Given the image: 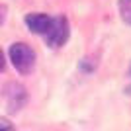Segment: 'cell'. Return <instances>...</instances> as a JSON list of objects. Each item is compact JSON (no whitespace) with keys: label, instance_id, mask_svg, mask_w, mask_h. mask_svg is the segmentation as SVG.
Returning <instances> with one entry per match:
<instances>
[{"label":"cell","instance_id":"ba28073f","mask_svg":"<svg viewBox=\"0 0 131 131\" xmlns=\"http://www.w3.org/2000/svg\"><path fill=\"white\" fill-rule=\"evenodd\" d=\"M127 90H129V92H131V86H129V88H127Z\"/></svg>","mask_w":131,"mask_h":131},{"label":"cell","instance_id":"6da1fadb","mask_svg":"<svg viewBox=\"0 0 131 131\" xmlns=\"http://www.w3.org/2000/svg\"><path fill=\"white\" fill-rule=\"evenodd\" d=\"M8 55H10V61L14 65V69L20 74H29L35 69V51L27 43H22V41L12 43Z\"/></svg>","mask_w":131,"mask_h":131},{"label":"cell","instance_id":"277c9868","mask_svg":"<svg viewBox=\"0 0 131 131\" xmlns=\"http://www.w3.org/2000/svg\"><path fill=\"white\" fill-rule=\"evenodd\" d=\"M51 22H53V18L47 16V14H27L26 16V26L29 27V31L37 33V35H45V33L49 31L51 27Z\"/></svg>","mask_w":131,"mask_h":131},{"label":"cell","instance_id":"7a4b0ae2","mask_svg":"<svg viewBox=\"0 0 131 131\" xmlns=\"http://www.w3.org/2000/svg\"><path fill=\"white\" fill-rule=\"evenodd\" d=\"M69 35H71V26H69V20H67L65 16H57V18H53L49 31L45 33L43 37H45V41H47V45H49V47L59 49V47H63V45L69 41Z\"/></svg>","mask_w":131,"mask_h":131},{"label":"cell","instance_id":"3957f363","mask_svg":"<svg viewBox=\"0 0 131 131\" xmlns=\"http://www.w3.org/2000/svg\"><path fill=\"white\" fill-rule=\"evenodd\" d=\"M4 98H6V104H8V110L12 114H16L26 106L27 92L20 82H8L4 86Z\"/></svg>","mask_w":131,"mask_h":131},{"label":"cell","instance_id":"8992f818","mask_svg":"<svg viewBox=\"0 0 131 131\" xmlns=\"http://www.w3.org/2000/svg\"><path fill=\"white\" fill-rule=\"evenodd\" d=\"M0 131H16L14 125H12L10 119H6V117H0Z\"/></svg>","mask_w":131,"mask_h":131},{"label":"cell","instance_id":"52a82bcc","mask_svg":"<svg viewBox=\"0 0 131 131\" xmlns=\"http://www.w3.org/2000/svg\"><path fill=\"white\" fill-rule=\"evenodd\" d=\"M4 67H6V61H4V53H2V49H0V72L4 71Z\"/></svg>","mask_w":131,"mask_h":131},{"label":"cell","instance_id":"5b68a950","mask_svg":"<svg viewBox=\"0 0 131 131\" xmlns=\"http://www.w3.org/2000/svg\"><path fill=\"white\" fill-rule=\"evenodd\" d=\"M119 16L127 26H131V0H119Z\"/></svg>","mask_w":131,"mask_h":131}]
</instances>
